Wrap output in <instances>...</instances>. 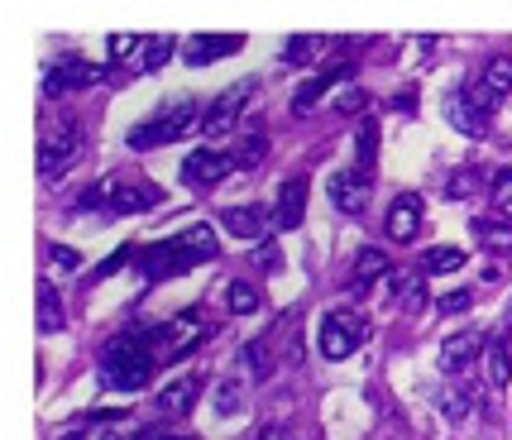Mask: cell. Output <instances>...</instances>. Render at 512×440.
<instances>
[{"instance_id":"cell-45","label":"cell","mask_w":512,"mask_h":440,"mask_svg":"<svg viewBox=\"0 0 512 440\" xmlns=\"http://www.w3.org/2000/svg\"><path fill=\"white\" fill-rule=\"evenodd\" d=\"M63 440H82V431H72V436H63Z\"/></svg>"},{"instance_id":"cell-9","label":"cell","mask_w":512,"mask_h":440,"mask_svg":"<svg viewBox=\"0 0 512 440\" xmlns=\"http://www.w3.org/2000/svg\"><path fill=\"white\" fill-rule=\"evenodd\" d=\"M235 173V158L230 154H216V149H197V154H187L182 158V168L178 177L187 182V187H216V182H225V177Z\"/></svg>"},{"instance_id":"cell-46","label":"cell","mask_w":512,"mask_h":440,"mask_svg":"<svg viewBox=\"0 0 512 440\" xmlns=\"http://www.w3.org/2000/svg\"><path fill=\"white\" fill-rule=\"evenodd\" d=\"M173 440H197V436H173Z\"/></svg>"},{"instance_id":"cell-20","label":"cell","mask_w":512,"mask_h":440,"mask_svg":"<svg viewBox=\"0 0 512 440\" xmlns=\"http://www.w3.org/2000/svg\"><path fill=\"white\" fill-rule=\"evenodd\" d=\"M436 407H441L450 421H469L479 412V393H474L469 383H446V388L436 393Z\"/></svg>"},{"instance_id":"cell-37","label":"cell","mask_w":512,"mask_h":440,"mask_svg":"<svg viewBox=\"0 0 512 440\" xmlns=\"http://www.w3.org/2000/svg\"><path fill=\"white\" fill-rule=\"evenodd\" d=\"M235 407H240V383L221 378V383H216V412H221V417H230Z\"/></svg>"},{"instance_id":"cell-43","label":"cell","mask_w":512,"mask_h":440,"mask_svg":"<svg viewBox=\"0 0 512 440\" xmlns=\"http://www.w3.org/2000/svg\"><path fill=\"white\" fill-rule=\"evenodd\" d=\"M134 440H173V436H158V431H144V436H134Z\"/></svg>"},{"instance_id":"cell-16","label":"cell","mask_w":512,"mask_h":440,"mask_svg":"<svg viewBox=\"0 0 512 440\" xmlns=\"http://www.w3.org/2000/svg\"><path fill=\"white\" fill-rule=\"evenodd\" d=\"M474 240H479V249L493 259V268H498L512 254V220L508 216H479L474 220Z\"/></svg>"},{"instance_id":"cell-18","label":"cell","mask_w":512,"mask_h":440,"mask_svg":"<svg viewBox=\"0 0 512 440\" xmlns=\"http://www.w3.org/2000/svg\"><path fill=\"white\" fill-rule=\"evenodd\" d=\"M221 225L235 235V240H254L264 244L268 235V211L264 206H230V211H221Z\"/></svg>"},{"instance_id":"cell-27","label":"cell","mask_w":512,"mask_h":440,"mask_svg":"<svg viewBox=\"0 0 512 440\" xmlns=\"http://www.w3.org/2000/svg\"><path fill=\"white\" fill-rule=\"evenodd\" d=\"M273 345H278V335H273V326H268L264 335H254V340H249V345H245L249 369H254V374H259V378H268V374H273Z\"/></svg>"},{"instance_id":"cell-44","label":"cell","mask_w":512,"mask_h":440,"mask_svg":"<svg viewBox=\"0 0 512 440\" xmlns=\"http://www.w3.org/2000/svg\"><path fill=\"white\" fill-rule=\"evenodd\" d=\"M101 440H130V436H120V431H106V436H101Z\"/></svg>"},{"instance_id":"cell-13","label":"cell","mask_w":512,"mask_h":440,"mask_svg":"<svg viewBox=\"0 0 512 440\" xmlns=\"http://www.w3.org/2000/svg\"><path fill=\"white\" fill-rule=\"evenodd\" d=\"M240 48H245V34H197L192 44L182 48V58H187V67H206L240 53Z\"/></svg>"},{"instance_id":"cell-2","label":"cell","mask_w":512,"mask_h":440,"mask_svg":"<svg viewBox=\"0 0 512 440\" xmlns=\"http://www.w3.org/2000/svg\"><path fill=\"white\" fill-rule=\"evenodd\" d=\"M154 383V354H149V340L144 335H111L106 350H101V388L111 393H144Z\"/></svg>"},{"instance_id":"cell-30","label":"cell","mask_w":512,"mask_h":440,"mask_svg":"<svg viewBox=\"0 0 512 440\" xmlns=\"http://www.w3.org/2000/svg\"><path fill=\"white\" fill-rule=\"evenodd\" d=\"M39 330H63V302H58V292L53 283H39Z\"/></svg>"},{"instance_id":"cell-19","label":"cell","mask_w":512,"mask_h":440,"mask_svg":"<svg viewBox=\"0 0 512 440\" xmlns=\"http://www.w3.org/2000/svg\"><path fill=\"white\" fill-rule=\"evenodd\" d=\"M508 378H512V354H508V321H503L498 335L484 345V383H489V388H503Z\"/></svg>"},{"instance_id":"cell-11","label":"cell","mask_w":512,"mask_h":440,"mask_svg":"<svg viewBox=\"0 0 512 440\" xmlns=\"http://www.w3.org/2000/svg\"><path fill=\"white\" fill-rule=\"evenodd\" d=\"M484 335L479 330H455L446 335V345H441V374H469L474 369V359L484 354Z\"/></svg>"},{"instance_id":"cell-12","label":"cell","mask_w":512,"mask_h":440,"mask_svg":"<svg viewBox=\"0 0 512 440\" xmlns=\"http://www.w3.org/2000/svg\"><path fill=\"white\" fill-rule=\"evenodd\" d=\"M422 230V197L417 192H398L388 206V240L393 244H412Z\"/></svg>"},{"instance_id":"cell-33","label":"cell","mask_w":512,"mask_h":440,"mask_svg":"<svg viewBox=\"0 0 512 440\" xmlns=\"http://www.w3.org/2000/svg\"><path fill=\"white\" fill-rule=\"evenodd\" d=\"M474 187H479V173H474V168H460V173L446 182V197L465 201V197H474Z\"/></svg>"},{"instance_id":"cell-5","label":"cell","mask_w":512,"mask_h":440,"mask_svg":"<svg viewBox=\"0 0 512 440\" xmlns=\"http://www.w3.org/2000/svg\"><path fill=\"white\" fill-rule=\"evenodd\" d=\"M364 335H369V326H364V316H359V311L335 307V311L321 316V340H316V345H321L326 359L340 364V359H350V354L364 345Z\"/></svg>"},{"instance_id":"cell-21","label":"cell","mask_w":512,"mask_h":440,"mask_svg":"<svg viewBox=\"0 0 512 440\" xmlns=\"http://www.w3.org/2000/svg\"><path fill=\"white\" fill-rule=\"evenodd\" d=\"M158 197H163V192H158L154 182H134V187H120L111 197V211L115 216H139V211L158 206Z\"/></svg>"},{"instance_id":"cell-8","label":"cell","mask_w":512,"mask_h":440,"mask_svg":"<svg viewBox=\"0 0 512 440\" xmlns=\"http://www.w3.org/2000/svg\"><path fill=\"white\" fill-rule=\"evenodd\" d=\"M254 91H259V82H254V77H240L235 87H225L221 96L206 106V125H201V130L211 134V139L230 134V130H235V120L245 115V106H249V96H254Z\"/></svg>"},{"instance_id":"cell-39","label":"cell","mask_w":512,"mask_h":440,"mask_svg":"<svg viewBox=\"0 0 512 440\" xmlns=\"http://www.w3.org/2000/svg\"><path fill=\"white\" fill-rule=\"evenodd\" d=\"M134 259V249H120V254H111V259H106V264L96 268V278H111V273H120V268L130 264Z\"/></svg>"},{"instance_id":"cell-1","label":"cell","mask_w":512,"mask_h":440,"mask_svg":"<svg viewBox=\"0 0 512 440\" xmlns=\"http://www.w3.org/2000/svg\"><path fill=\"white\" fill-rule=\"evenodd\" d=\"M216 230L197 220V225H187L178 235H168L163 244H149V249H139V268H144V278H178L187 268H197L201 259H216Z\"/></svg>"},{"instance_id":"cell-10","label":"cell","mask_w":512,"mask_h":440,"mask_svg":"<svg viewBox=\"0 0 512 440\" xmlns=\"http://www.w3.org/2000/svg\"><path fill=\"white\" fill-rule=\"evenodd\" d=\"M201 383H206V378H197V374H182V378H173V383H163V388H158V397H154L158 417H163V421H182L192 407H197Z\"/></svg>"},{"instance_id":"cell-3","label":"cell","mask_w":512,"mask_h":440,"mask_svg":"<svg viewBox=\"0 0 512 440\" xmlns=\"http://www.w3.org/2000/svg\"><path fill=\"white\" fill-rule=\"evenodd\" d=\"M206 125V106L197 101H178V106L158 110L154 120H144V125H134L130 130V144L134 149H154V144H173L182 134H192Z\"/></svg>"},{"instance_id":"cell-31","label":"cell","mask_w":512,"mask_h":440,"mask_svg":"<svg viewBox=\"0 0 512 440\" xmlns=\"http://www.w3.org/2000/svg\"><path fill=\"white\" fill-rule=\"evenodd\" d=\"M321 39L316 34H292L288 39V48H283V63H292V67H302V63H312V58H321Z\"/></svg>"},{"instance_id":"cell-26","label":"cell","mask_w":512,"mask_h":440,"mask_svg":"<svg viewBox=\"0 0 512 440\" xmlns=\"http://www.w3.org/2000/svg\"><path fill=\"white\" fill-rule=\"evenodd\" d=\"M259 307H264V297H259L254 283H245V278H230V283H225V311H230V316H254Z\"/></svg>"},{"instance_id":"cell-25","label":"cell","mask_w":512,"mask_h":440,"mask_svg":"<svg viewBox=\"0 0 512 440\" xmlns=\"http://www.w3.org/2000/svg\"><path fill=\"white\" fill-rule=\"evenodd\" d=\"M479 87H484V96H489L493 106H498L503 96H512V58H508V53H498V58H489V63H484Z\"/></svg>"},{"instance_id":"cell-28","label":"cell","mask_w":512,"mask_h":440,"mask_svg":"<svg viewBox=\"0 0 512 440\" xmlns=\"http://www.w3.org/2000/svg\"><path fill=\"white\" fill-rule=\"evenodd\" d=\"M173 53H178V39H168V34L144 39V48H139V72H158V67L168 63Z\"/></svg>"},{"instance_id":"cell-22","label":"cell","mask_w":512,"mask_h":440,"mask_svg":"<svg viewBox=\"0 0 512 440\" xmlns=\"http://www.w3.org/2000/svg\"><path fill=\"white\" fill-rule=\"evenodd\" d=\"M374 158H379V120L374 115H359L355 130V173H374Z\"/></svg>"},{"instance_id":"cell-6","label":"cell","mask_w":512,"mask_h":440,"mask_svg":"<svg viewBox=\"0 0 512 440\" xmlns=\"http://www.w3.org/2000/svg\"><path fill=\"white\" fill-rule=\"evenodd\" d=\"M77 154H82V125L72 115H58L53 130L44 134V144H39V173L44 177L67 173L77 163Z\"/></svg>"},{"instance_id":"cell-29","label":"cell","mask_w":512,"mask_h":440,"mask_svg":"<svg viewBox=\"0 0 512 440\" xmlns=\"http://www.w3.org/2000/svg\"><path fill=\"white\" fill-rule=\"evenodd\" d=\"M422 273H455V268H465V249H455V244H436V249H426Z\"/></svg>"},{"instance_id":"cell-17","label":"cell","mask_w":512,"mask_h":440,"mask_svg":"<svg viewBox=\"0 0 512 440\" xmlns=\"http://www.w3.org/2000/svg\"><path fill=\"white\" fill-rule=\"evenodd\" d=\"M331 206L335 211H345V216H359L364 206H369V177L364 173H335L331 177Z\"/></svg>"},{"instance_id":"cell-7","label":"cell","mask_w":512,"mask_h":440,"mask_svg":"<svg viewBox=\"0 0 512 440\" xmlns=\"http://www.w3.org/2000/svg\"><path fill=\"white\" fill-rule=\"evenodd\" d=\"M446 115H450V125L460 134H469V139H484L489 134V115H493V101L484 96V87L479 82H469V87H455L446 96Z\"/></svg>"},{"instance_id":"cell-36","label":"cell","mask_w":512,"mask_h":440,"mask_svg":"<svg viewBox=\"0 0 512 440\" xmlns=\"http://www.w3.org/2000/svg\"><path fill=\"white\" fill-rule=\"evenodd\" d=\"M111 58L115 63H125V58H130V53H139V48H144V34H111Z\"/></svg>"},{"instance_id":"cell-42","label":"cell","mask_w":512,"mask_h":440,"mask_svg":"<svg viewBox=\"0 0 512 440\" xmlns=\"http://www.w3.org/2000/svg\"><path fill=\"white\" fill-rule=\"evenodd\" d=\"M254 440H288V431H283V426H273V421H268V426H259V436Z\"/></svg>"},{"instance_id":"cell-35","label":"cell","mask_w":512,"mask_h":440,"mask_svg":"<svg viewBox=\"0 0 512 440\" xmlns=\"http://www.w3.org/2000/svg\"><path fill=\"white\" fill-rule=\"evenodd\" d=\"M254 268H264V273H278V268H283V249H278L273 240L254 244Z\"/></svg>"},{"instance_id":"cell-34","label":"cell","mask_w":512,"mask_h":440,"mask_svg":"<svg viewBox=\"0 0 512 440\" xmlns=\"http://www.w3.org/2000/svg\"><path fill=\"white\" fill-rule=\"evenodd\" d=\"M489 192H493V201H498V211H512V168H498V173H493Z\"/></svg>"},{"instance_id":"cell-32","label":"cell","mask_w":512,"mask_h":440,"mask_svg":"<svg viewBox=\"0 0 512 440\" xmlns=\"http://www.w3.org/2000/svg\"><path fill=\"white\" fill-rule=\"evenodd\" d=\"M264 154H268V139L264 134H249V139H240V144H235V168H259V163H264Z\"/></svg>"},{"instance_id":"cell-14","label":"cell","mask_w":512,"mask_h":440,"mask_svg":"<svg viewBox=\"0 0 512 440\" xmlns=\"http://www.w3.org/2000/svg\"><path fill=\"white\" fill-rule=\"evenodd\" d=\"M101 77V67L87 63V58H63V63L48 72V82H44V96H63V91H82L91 87Z\"/></svg>"},{"instance_id":"cell-24","label":"cell","mask_w":512,"mask_h":440,"mask_svg":"<svg viewBox=\"0 0 512 440\" xmlns=\"http://www.w3.org/2000/svg\"><path fill=\"white\" fill-rule=\"evenodd\" d=\"M388 254H383V249H374V244H369V249H359L355 254V292H369V287L374 283H383V278H388Z\"/></svg>"},{"instance_id":"cell-15","label":"cell","mask_w":512,"mask_h":440,"mask_svg":"<svg viewBox=\"0 0 512 440\" xmlns=\"http://www.w3.org/2000/svg\"><path fill=\"white\" fill-rule=\"evenodd\" d=\"M307 216V177H288L278 187V201H273V225L278 230H297Z\"/></svg>"},{"instance_id":"cell-4","label":"cell","mask_w":512,"mask_h":440,"mask_svg":"<svg viewBox=\"0 0 512 440\" xmlns=\"http://www.w3.org/2000/svg\"><path fill=\"white\" fill-rule=\"evenodd\" d=\"M206 335L197 311H178V316H168L163 326H154L144 340H149V354H154V364H178L187 354L197 350V340Z\"/></svg>"},{"instance_id":"cell-41","label":"cell","mask_w":512,"mask_h":440,"mask_svg":"<svg viewBox=\"0 0 512 440\" xmlns=\"http://www.w3.org/2000/svg\"><path fill=\"white\" fill-rule=\"evenodd\" d=\"M335 106H340V110H359V106H364V91H359V87L340 91V101H335Z\"/></svg>"},{"instance_id":"cell-38","label":"cell","mask_w":512,"mask_h":440,"mask_svg":"<svg viewBox=\"0 0 512 440\" xmlns=\"http://www.w3.org/2000/svg\"><path fill=\"white\" fill-rule=\"evenodd\" d=\"M48 259H53V268H63V273H77V268H82V254H77V249H67V244H53V249H48Z\"/></svg>"},{"instance_id":"cell-23","label":"cell","mask_w":512,"mask_h":440,"mask_svg":"<svg viewBox=\"0 0 512 440\" xmlns=\"http://www.w3.org/2000/svg\"><path fill=\"white\" fill-rule=\"evenodd\" d=\"M345 77H350V67H331V72H321V77H312V82H302L297 96H292V110H297V115H307V110H312L316 101L335 87V82H345Z\"/></svg>"},{"instance_id":"cell-40","label":"cell","mask_w":512,"mask_h":440,"mask_svg":"<svg viewBox=\"0 0 512 440\" xmlns=\"http://www.w3.org/2000/svg\"><path fill=\"white\" fill-rule=\"evenodd\" d=\"M441 311H446V316H460V311H469V292H450L446 302H441Z\"/></svg>"}]
</instances>
